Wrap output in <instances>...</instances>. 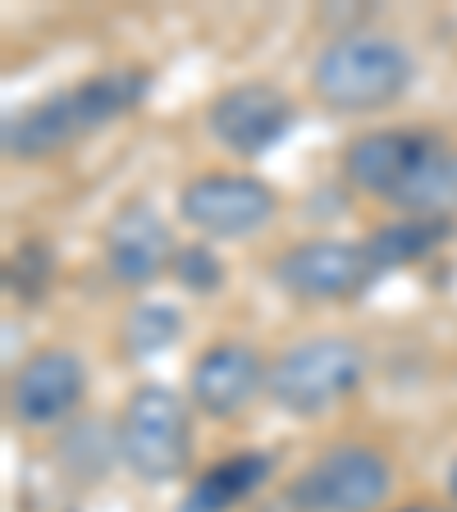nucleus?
<instances>
[{
    "instance_id": "nucleus-1",
    "label": "nucleus",
    "mask_w": 457,
    "mask_h": 512,
    "mask_svg": "<svg viewBox=\"0 0 457 512\" xmlns=\"http://www.w3.org/2000/svg\"><path fill=\"white\" fill-rule=\"evenodd\" d=\"M348 174L366 197L412 215L457 211V147L416 128H380L362 133L343 151Z\"/></svg>"
},
{
    "instance_id": "nucleus-2",
    "label": "nucleus",
    "mask_w": 457,
    "mask_h": 512,
    "mask_svg": "<svg viewBox=\"0 0 457 512\" xmlns=\"http://www.w3.org/2000/svg\"><path fill=\"white\" fill-rule=\"evenodd\" d=\"M147 96V74L142 69H110V74L83 78L69 92H55L46 101H32L23 110H10L0 124V142L10 160H46L74 147L78 138L96 128L115 124L119 115L138 106Z\"/></svg>"
},
{
    "instance_id": "nucleus-3",
    "label": "nucleus",
    "mask_w": 457,
    "mask_h": 512,
    "mask_svg": "<svg viewBox=\"0 0 457 512\" xmlns=\"http://www.w3.org/2000/svg\"><path fill=\"white\" fill-rule=\"evenodd\" d=\"M412 78V51L384 32H348V37L325 46L311 64V87L339 115H366V110L394 106L412 87Z\"/></svg>"
},
{
    "instance_id": "nucleus-4",
    "label": "nucleus",
    "mask_w": 457,
    "mask_h": 512,
    "mask_svg": "<svg viewBox=\"0 0 457 512\" xmlns=\"http://www.w3.org/2000/svg\"><path fill=\"white\" fill-rule=\"evenodd\" d=\"M366 375L362 348L343 334H320L302 339L270 366L266 394L279 412L288 416H320L330 412L339 398H348Z\"/></svg>"
},
{
    "instance_id": "nucleus-5",
    "label": "nucleus",
    "mask_w": 457,
    "mask_h": 512,
    "mask_svg": "<svg viewBox=\"0 0 457 512\" xmlns=\"http://www.w3.org/2000/svg\"><path fill=\"white\" fill-rule=\"evenodd\" d=\"M119 458L128 462V471L147 485L183 476L192 458V426L188 407L174 389L165 384H142L133 389L119 416Z\"/></svg>"
},
{
    "instance_id": "nucleus-6",
    "label": "nucleus",
    "mask_w": 457,
    "mask_h": 512,
    "mask_svg": "<svg viewBox=\"0 0 457 512\" xmlns=\"http://www.w3.org/2000/svg\"><path fill=\"white\" fill-rule=\"evenodd\" d=\"M394 485L389 462L362 444L330 448L288 485V503L298 512H371Z\"/></svg>"
},
{
    "instance_id": "nucleus-7",
    "label": "nucleus",
    "mask_w": 457,
    "mask_h": 512,
    "mask_svg": "<svg viewBox=\"0 0 457 512\" xmlns=\"http://www.w3.org/2000/svg\"><path fill=\"white\" fill-rule=\"evenodd\" d=\"M380 279L366 243H343V238H311V243L288 247L275 261V284L293 298L307 302H348Z\"/></svg>"
},
{
    "instance_id": "nucleus-8",
    "label": "nucleus",
    "mask_w": 457,
    "mask_h": 512,
    "mask_svg": "<svg viewBox=\"0 0 457 512\" xmlns=\"http://www.w3.org/2000/svg\"><path fill=\"white\" fill-rule=\"evenodd\" d=\"M179 215L211 238H247L275 215V192L247 174H202L179 192Z\"/></svg>"
},
{
    "instance_id": "nucleus-9",
    "label": "nucleus",
    "mask_w": 457,
    "mask_h": 512,
    "mask_svg": "<svg viewBox=\"0 0 457 512\" xmlns=\"http://www.w3.org/2000/svg\"><path fill=\"white\" fill-rule=\"evenodd\" d=\"M298 110L279 87L270 83H238L229 92H220L206 110V124H211V138L220 147H229L234 156H266L275 142H284V133L293 128Z\"/></svg>"
},
{
    "instance_id": "nucleus-10",
    "label": "nucleus",
    "mask_w": 457,
    "mask_h": 512,
    "mask_svg": "<svg viewBox=\"0 0 457 512\" xmlns=\"http://www.w3.org/2000/svg\"><path fill=\"white\" fill-rule=\"evenodd\" d=\"M87 394V366L69 348H46L19 366L10 389V407L23 426H55Z\"/></svg>"
},
{
    "instance_id": "nucleus-11",
    "label": "nucleus",
    "mask_w": 457,
    "mask_h": 512,
    "mask_svg": "<svg viewBox=\"0 0 457 512\" xmlns=\"http://www.w3.org/2000/svg\"><path fill=\"white\" fill-rule=\"evenodd\" d=\"M270 380L266 362L256 357V348L247 343H215L197 357L192 366V403L202 407L215 421L238 416L256 398V389Z\"/></svg>"
},
{
    "instance_id": "nucleus-12",
    "label": "nucleus",
    "mask_w": 457,
    "mask_h": 512,
    "mask_svg": "<svg viewBox=\"0 0 457 512\" xmlns=\"http://www.w3.org/2000/svg\"><path fill=\"white\" fill-rule=\"evenodd\" d=\"M170 252V229H165L156 206L147 202L124 206L115 215V224L106 229V266L124 288L151 284L165 266H174Z\"/></svg>"
},
{
    "instance_id": "nucleus-13",
    "label": "nucleus",
    "mask_w": 457,
    "mask_h": 512,
    "mask_svg": "<svg viewBox=\"0 0 457 512\" xmlns=\"http://www.w3.org/2000/svg\"><path fill=\"white\" fill-rule=\"evenodd\" d=\"M275 471L270 453H234V458L215 462L211 471H202V480H192V490L183 494L179 512H229L234 503H243L247 494H256Z\"/></svg>"
},
{
    "instance_id": "nucleus-14",
    "label": "nucleus",
    "mask_w": 457,
    "mask_h": 512,
    "mask_svg": "<svg viewBox=\"0 0 457 512\" xmlns=\"http://www.w3.org/2000/svg\"><path fill=\"white\" fill-rule=\"evenodd\" d=\"M457 234V224L444 220V215H412V220H398V224H384L366 238V252H371L375 270H398V266H412L421 261L426 252H435L439 243Z\"/></svg>"
},
{
    "instance_id": "nucleus-15",
    "label": "nucleus",
    "mask_w": 457,
    "mask_h": 512,
    "mask_svg": "<svg viewBox=\"0 0 457 512\" xmlns=\"http://www.w3.org/2000/svg\"><path fill=\"white\" fill-rule=\"evenodd\" d=\"M179 334H183V316H179V307H165V302H142V307L124 320L128 357H156V352L174 348Z\"/></svg>"
},
{
    "instance_id": "nucleus-16",
    "label": "nucleus",
    "mask_w": 457,
    "mask_h": 512,
    "mask_svg": "<svg viewBox=\"0 0 457 512\" xmlns=\"http://www.w3.org/2000/svg\"><path fill=\"white\" fill-rule=\"evenodd\" d=\"M55 275V256L46 243H23L19 252L10 256V266H5V279H10V288H19V298L37 302L46 293V284H51Z\"/></svg>"
},
{
    "instance_id": "nucleus-17",
    "label": "nucleus",
    "mask_w": 457,
    "mask_h": 512,
    "mask_svg": "<svg viewBox=\"0 0 457 512\" xmlns=\"http://www.w3.org/2000/svg\"><path fill=\"white\" fill-rule=\"evenodd\" d=\"M174 279H179L183 288H192V293H215V288L224 284V266L220 256L211 252V247H183L179 256H174Z\"/></svg>"
},
{
    "instance_id": "nucleus-18",
    "label": "nucleus",
    "mask_w": 457,
    "mask_h": 512,
    "mask_svg": "<svg viewBox=\"0 0 457 512\" xmlns=\"http://www.w3.org/2000/svg\"><path fill=\"white\" fill-rule=\"evenodd\" d=\"M398 512H457V508H435V503H421V508H398Z\"/></svg>"
},
{
    "instance_id": "nucleus-19",
    "label": "nucleus",
    "mask_w": 457,
    "mask_h": 512,
    "mask_svg": "<svg viewBox=\"0 0 457 512\" xmlns=\"http://www.w3.org/2000/svg\"><path fill=\"white\" fill-rule=\"evenodd\" d=\"M448 490H453V499H457V458H453V467H448Z\"/></svg>"
}]
</instances>
